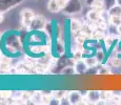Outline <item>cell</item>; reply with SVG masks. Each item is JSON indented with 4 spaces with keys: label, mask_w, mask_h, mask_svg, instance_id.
Masks as SVG:
<instances>
[{
    "label": "cell",
    "mask_w": 121,
    "mask_h": 105,
    "mask_svg": "<svg viewBox=\"0 0 121 105\" xmlns=\"http://www.w3.org/2000/svg\"><path fill=\"white\" fill-rule=\"evenodd\" d=\"M3 19H4V17H3V15H2L1 13H0V23L2 22V21H3Z\"/></svg>",
    "instance_id": "obj_26"
},
{
    "label": "cell",
    "mask_w": 121,
    "mask_h": 105,
    "mask_svg": "<svg viewBox=\"0 0 121 105\" xmlns=\"http://www.w3.org/2000/svg\"><path fill=\"white\" fill-rule=\"evenodd\" d=\"M10 67H11L10 62L1 60V62H0V71H9Z\"/></svg>",
    "instance_id": "obj_16"
},
{
    "label": "cell",
    "mask_w": 121,
    "mask_h": 105,
    "mask_svg": "<svg viewBox=\"0 0 121 105\" xmlns=\"http://www.w3.org/2000/svg\"><path fill=\"white\" fill-rule=\"evenodd\" d=\"M51 97L48 94H43L42 97H41V103L43 104H51Z\"/></svg>",
    "instance_id": "obj_21"
},
{
    "label": "cell",
    "mask_w": 121,
    "mask_h": 105,
    "mask_svg": "<svg viewBox=\"0 0 121 105\" xmlns=\"http://www.w3.org/2000/svg\"><path fill=\"white\" fill-rule=\"evenodd\" d=\"M96 59L98 60L99 63H103L104 62V59H105V53L103 52L102 50H98L96 52Z\"/></svg>",
    "instance_id": "obj_15"
},
{
    "label": "cell",
    "mask_w": 121,
    "mask_h": 105,
    "mask_svg": "<svg viewBox=\"0 0 121 105\" xmlns=\"http://www.w3.org/2000/svg\"><path fill=\"white\" fill-rule=\"evenodd\" d=\"M67 97L69 100V104H81V101H83V96L80 92H69Z\"/></svg>",
    "instance_id": "obj_5"
},
{
    "label": "cell",
    "mask_w": 121,
    "mask_h": 105,
    "mask_svg": "<svg viewBox=\"0 0 121 105\" xmlns=\"http://www.w3.org/2000/svg\"><path fill=\"white\" fill-rule=\"evenodd\" d=\"M75 69H76V73L77 74H84L87 71L88 69V66L87 64L85 63V61L83 60H77L75 63Z\"/></svg>",
    "instance_id": "obj_7"
},
{
    "label": "cell",
    "mask_w": 121,
    "mask_h": 105,
    "mask_svg": "<svg viewBox=\"0 0 121 105\" xmlns=\"http://www.w3.org/2000/svg\"><path fill=\"white\" fill-rule=\"evenodd\" d=\"M117 31H118V34L121 35V24H120V25H118V26H117Z\"/></svg>",
    "instance_id": "obj_25"
},
{
    "label": "cell",
    "mask_w": 121,
    "mask_h": 105,
    "mask_svg": "<svg viewBox=\"0 0 121 105\" xmlns=\"http://www.w3.org/2000/svg\"><path fill=\"white\" fill-rule=\"evenodd\" d=\"M84 61L87 64L88 68H91V67H96L97 65L99 64V62H98V60L96 59V57H87Z\"/></svg>",
    "instance_id": "obj_11"
},
{
    "label": "cell",
    "mask_w": 121,
    "mask_h": 105,
    "mask_svg": "<svg viewBox=\"0 0 121 105\" xmlns=\"http://www.w3.org/2000/svg\"><path fill=\"white\" fill-rule=\"evenodd\" d=\"M108 12V16H118V17H121V5L115 4Z\"/></svg>",
    "instance_id": "obj_9"
},
{
    "label": "cell",
    "mask_w": 121,
    "mask_h": 105,
    "mask_svg": "<svg viewBox=\"0 0 121 105\" xmlns=\"http://www.w3.org/2000/svg\"><path fill=\"white\" fill-rule=\"evenodd\" d=\"M81 10H82V4H81L80 0H69L62 12L67 15H73V14H77L81 12Z\"/></svg>",
    "instance_id": "obj_1"
},
{
    "label": "cell",
    "mask_w": 121,
    "mask_h": 105,
    "mask_svg": "<svg viewBox=\"0 0 121 105\" xmlns=\"http://www.w3.org/2000/svg\"><path fill=\"white\" fill-rule=\"evenodd\" d=\"M114 41H115V39H114L113 36H110V37H106L105 40H104V45L106 46V47H111L112 45L114 44Z\"/></svg>",
    "instance_id": "obj_20"
},
{
    "label": "cell",
    "mask_w": 121,
    "mask_h": 105,
    "mask_svg": "<svg viewBox=\"0 0 121 105\" xmlns=\"http://www.w3.org/2000/svg\"><path fill=\"white\" fill-rule=\"evenodd\" d=\"M56 50H57V53H59V54L63 53V45H62L60 42H57V44H56Z\"/></svg>",
    "instance_id": "obj_23"
},
{
    "label": "cell",
    "mask_w": 121,
    "mask_h": 105,
    "mask_svg": "<svg viewBox=\"0 0 121 105\" xmlns=\"http://www.w3.org/2000/svg\"><path fill=\"white\" fill-rule=\"evenodd\" d=\"M86 97H87L88 101L97 102V101H100V99H101V92H87Z\"/></svg>",
    "instance_id": "obj_8"
},
{
    "label": "cell",
    "mask_w": 121,
    "mask_h": 105,
    "mask_svg": "<svg viewBox=\"0 0 121 105\" xmlns=\"http://www.w3.org/2000/svg\"><path fill=\"white\" fill-rule=\"evenodd\" d=\"M117 4H119V5H121V0H117Z\"/></svg>",
    "instance_id": "obj_27"
},
{
    "label": "cell",
    "mask_w": 121,
    "mask_h": 105,
    "mask_svg": "<svg viewBox=\"0 0 121 105\" xmlns=\"http://www.w3.org/2000/svg\"><path fill=\"white\" fill-rule=\"evenodd\" d=\"M97 73L100 75H108V74H110V68L108 66H101Z\"/></svg>",
    "instance_id": "obj_22"
},
{
    "label": "cell",
    "mask_w": 121,
    "mask_h": 105,
    "mask_svg": "<svg viewBox=\"0 0 121 105\" xmlns=\"http://www.w3.org/2000/svg\"><path fill=\"white\" fill-rule=\"evenodd\" d=\"M104 1V8L105 11H108L112 6H114L115 4H117V0H103Z\"/></svg>",
    "instance_id": "obj_17"
},
{
    "label": "cell",
    "mask_w": 121,
    "mask_h": 105,
    "mask_svg": "<svg viewBox=\"0 0 121 105\" xmlns=\"http://www.w3.org/2000/svg\"><path fill=\"white\" fill-rule=\"evenodd\" d=\"M0 62H1V58H0Z\"/></svg>",
    "instance_id": "obj_28"
},
{
    "label": "cell",
    "mask_w": 121,
    "mask_h": 105,
    "mask_svg": "<svg viewBox=\"0 0 121 105\" xmlns=\"http://www.w3.org/2000/svg\"><path fill=\"white\" fill-rule=\"evenodd\" d=\"M12 96H13V92H11V90H1L0 92V97L2 99H9Z\"/></svg>",
    "instance_id": "obj_19"
},
{
    "label": "cell",
    "mask_w": 121,
    "mask_h": 105,
    "mask_svg": "<svg viewBox=\"0 0 121 105\" xmlns=\"http://www.w3.org/2000/svg\"><path fill=\"white\" fill-rule=\"evenodd\" d=\"M66 1H69V0H66Z\"/></svg>",
    "instance_id": "obj_29"
},
{
    "label": "cell",
    "mask_w": 121,
    "mask_h": 105,
    "mask_svg": "<svg viewBox=\"0 0 121 105\" xmlns=\"http://www.w3.org/2000/svg\"><path fill=\"white\" fill-rule=\"evenodd\" d=\"M110 65L116 68H119L121 66V59L119 57H115V58H111L110 59Z\"/></svg>",
    "instance_id": "obj_14"
},
{
    "label": "cell",
    "mask_w": 121,
    "mask_h": 105,
    "mask_svg": "<svg viewBox=\"0 0 121 105\" xmlns=\"http://www.w3.org/2000/svg\"><path fill=\"white\" fill-rule=\"evenodd\" d=\"M95 0H84V3L86 4V5L88 6H92V4H93V2H94Z\"/></svg>",
    "instance_id": "obj_24"
},
{
    "label": "cell",
    "mask_w": 121,
    "mask_h": 105,
    "mask_svg": "<svg viewBox=\"0 0 121 105\" xmlns=\"http://www.w3.org/2000/svg\"><path fill=\"white\" fill-rule=\"evenodd\" d=\"M45 20H44L43 16H35V18L32 21L31 25H30V29L31 31H36L39 32L44 29L45 26Z\"/></svg>",
    "instance_id": "obj_3"
},
{
    "label": "cell",
    "mask_w": 121,
    "mask_h": 105,
    "mask_svg": "<svg viewBox=\"0 0 121 105\" xmlns=\"http://www.w3.org/2000/svg\"><path fill=\"white\" fill-rule=\"evenodd\" d=\"M87 19L90 20V22H93V23L99 22V21L102 19V17H101V12L96 11V10H94V8H93L92 11H90V12L87 13Z\"/></svg>",
    "instance_id": "obj_6"
},
{
    "label": "cell",
    "mask_w": 121,
    "mask_h": 105,
    "mask_svg": "<svg viewBox=\"0 0 121 105\" xmlns=\"http://www.w3.org/2000/svg\"><path fill=\"white\" fill-rule=\"evenodd\" d=\"M21 17H22V24L24 26L30 27L32 21L35 18V13L33 11L29 10V8H24L23 11H21Z\"/></svg>",
    "instance_id": "obj_4"
},
{
    "label": "cell",
    "mask_w": 121,
    "mask_h": 105,
    "mask_svg": "<svg viewBox=\"0 0 121 105\" xmlns=\"http://www.w3.org/2000/svg\"><path fill=\"white\" fill-rule=\"evenodd\" d=\"M66 0H51L48 2V8L52 13H58V12L62 11L66 4Z\"/></svg>",
    "instance_id": "obj_2"
},
{
    "label": "cell",
    "mask_w": 121,
    "mask_h": 105,
    "mask_svg": "<svg viewBox=\"0 0 121 105\" xmlns=\"http://www.w3.org/2000/svg\"><path fill=\"white\" fill-rule=\"evenodd\" d=\"M69 27H71V32H78L79 29H82V24L76 19H72L69 23Z\"/></svg>",
    "instance_id": "obj_10"
},
{
    "label": "cell",
    "mask_w": 121,
    "mask_h": 105,
    "mask_svg": "<svg viewBox=\"0 0 121 105\" xmlns=\"http://www.w3.org/2000/svg\"><path fill=\"white\" fill-rule=\"evenodd\" d=\"M61 73L63 75H66V76H71V75L77 74V73H76L75 66H65V67H63Z\"/></svg>",
    "instance_id": "obj_12"
},
{
    "label": "cell",
    "mask_w": 121,
    "mask_h": 105,
    "mask_svg": "<svg viewBox=\"0 0 121 105\" xmlns=\"http://www.w3.org/2000/svg\"><path fill=\"white\" fill-rule=\"evenodd\" d=\"M65 92H64V90H55V92H53V95H54V98L60 100L63 97H65V95H66Z\"/></svg>",
    "instance_id": "obj_18"
},
{
    "label": "cell",
    "mask_w": 121,
    "mask_h": 105,
    "mask_svg": "<svg viewBox=\"0 0 121 105\" xmlns=\"http://www.w3.org/2000/svg\"><path fill=\"white\" fill-rule=\"evenodd\" d=\"M108 22H110V24L118 26V25L121 24V17H118V16H110L108 17Z\"/></svg>",
    "instance_id": "obj_13"
}]
</instances>
